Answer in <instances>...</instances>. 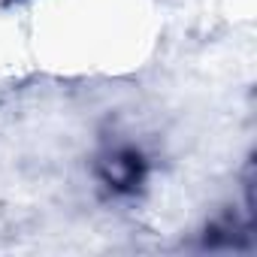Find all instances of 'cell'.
<instances>
[{"label":"cell","instance_id":"1","mask_svg":"<svg viewBox=\"0 0 257 257\" xmlns=\"http://www.w3.org/2000/svg\"><path fill=\"white\" fill-rule=\"evenodd\" d=\"M143 176H146V164L137 149H115L103 161V185L112 188L115 194H134Z\"/></svg>","mask_w":257,"mask_h":257}]
</instances>
